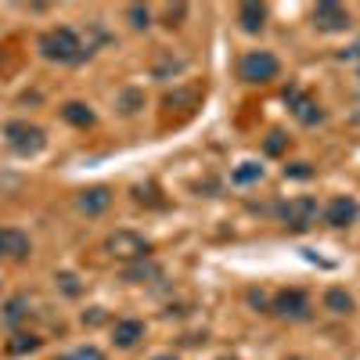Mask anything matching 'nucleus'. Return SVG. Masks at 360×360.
I'll list each match as a JSON object with an SVG mask.
<instances>
[{"instance_id": "obj_23", "label": "nucleus", "mask_w": 360, "mask_h": 360, "mask_svg": "<svg viewBox=\"0 0 360 360\" xmlns=\"http://www.w3.org/2000/svg\"><path fill=\"white\" fill-rule=\"evenodd\" d=\"M285 176H295V180H307V176H314V169H310L307 162H292V166H285Z\"/></svg>"}, {"instance_id": "obj_25", "label": "nucleus", "mask_w": 360, "mask_h": 360, "mask_svg": "<svg viewBox=\"0 0 360 360\" xmlns=\"http://www.w3.org/2000/svg\"><path fill=\"white\" fill-rule=\"evenodd\" d=\"M184 11H188L184 4H180V8H169V11H166V18H169V25H173V18H184Z\"/></svg>"}, {"instance_id": "obj_15", "label": "nucleus", "mask_w": 360, "mask_h": 360, "mask_svg": "<svg viewBox=\"0 0 360 360\" xmlns=\"http://www.w3.org/2000/svg\"><path fill=\"white\" fill-rule=\"evenodd\" d=\"M324 307L332 310V314H349L353 310V295L346 288H328L324 292Z\"/></svg>"}, {"instance_id": "obj_13", "label": "nucleus", "mask_w": 360, "mask_h": 360, "mask_svg": "<svg viewBox=\"0 0 360 360\" xmlns=\"http://www.w3.org/2000/svg\"><path fill=\"white\" fill-rule=\"evenodd\" d=\"M238 22H242L245 33H259V29L266 25V8L256 4V0H249V4L238 8Z\"/></svg>"}, {"instance_id": "obj_8", "label": "nucleus", "mask_w": 360, "mask_h": 360, "mask_svg": "<svg viewBox=\"0 0 360 360\" xmlns=\"http://www.w3.org/2000/svg\"><path fill=\"white\" fill-rule=\"evenodd\" d=\"M356 213H360V205L349 195H335L332 202L324 205V224L328 227H349L356 220Z\"/></svg>"}, {"instance_id": "obj_5", "label": "nucleus", "mask_w": 360, "mask_h": 360, "mask_svg": "<svg viewBox=\"0 0 360 360\" xmlns=\"http://www.w3.org/2000/svg\"><path fill=\"white\" fill-rule=\"evenodd\" d=\"M317 220V202L310 198V195H299V198H292V202H285L281 205V224L288 227V231H307L310 224Z\"/></svg>"}, {"instance_id": "obj_1", "label": "nucleus", "mask_w": 360, "mask_h": 360, "mask_svg": "<svg viewBox=\"0 0 360 360\" xmlns=\"http://www.w3.org/2000/svg\"><path fill=\"white\" fill-rule=\"evenodd\" d=\"M40 54L47 58V62H58V65H76V62H83V58H90V47L72 33L69 25H62V29H47V33L40 37Z\"/></svg>"}, {"instance_id": "obj_9", "label": "nucleus", "mask_w": 360, "mask_h": 360, "mask_svg": "<svg viewBox=\"0 0 360 360\" xmlns=\"http://www.w3.org/2000/svg\"><path fill=\"white\" fill-rule=\"evenodd\" d=\"M274 310L281 317H288V321H307L310 317V299L299 292V288H288V292H281L274 299Z\"/></svg>"}, {"instance_id": "obj_21", "label": "nucleus", "mask_w": 360, "mask_h": 360, "mask_svg": "<svg viewBox=\"0 0 360 360\" xmlns=\"http://www.w3.org/2000/svg\"><path fill=\"white\" fill-rule=\"evenodd\" d=\"M127 15L134 18V25H137V29H148V22H152V11L141 8V4H130V11H127Z\"/></svg>"}, {"instance_id": "obj_20", "label": "nucleus", "mask_w": 360, "mask_h": 360, "mask_svg": "<svg viewBox=\"0 0 360 360\" xmlns=\"http://www.w3.org/2000/svg\"><path fill=\"white\" fill-rule=\"evenodd\" d=\"M62 360H105V353H101L98 346H79V349H72V353L62 356Z\"/></svg>"}, {"instance_id": "obj_26", "label": "nucleus", "mask_w": 360, "mask_h": 360, "mask_svg": "<svg viewBox=\"0 0 360 360\" xmlns=\"http://www.w3.org/2000/svg\"><path fill=\"white\" fill-rule=\"evenodd\" d=\"M159 360H169V356H159Z\"/></svg>"}, {"instance_id": "obj_4", "label": "nucleus", "mask_w": 360, "mask_h": 360, "mask_svg": "<svg viewBox=\"0 0 360 360\" xmlns=\"http://www.w3.org/2000/svg\"><path fill=\"white\" fill-rule=\"evenodd\" d=\"M4 137H8V144L15 148L18 155H37V152H44V144H47L44 130L33 127V123H22V119H15V123L4 127Z\"/></svg>"}, {"instance_id": "obj_11", "label": "nucleus", "mask_w": 360, "mask_h": 360, "mask_svg": "<svg viewBox=\"0 0 360 360\" xmlns=\"http://www.w3.org/2000/svg\"><path fill=\"white\" fill-rule=\"evenodd\" d=\"M141 339H144V324H141V321H134V317L115 321V328H112V342H115L119 349H130V346H137Z\"/></svg>"}, {"instance_id": "obj_12", "label": "nucleus", "mask_w": 360, "mask_h": 360, "mask_svg": "<svg viewBox=\"0 0 360 360\" xmlns=\"http://www.w3.org/2000/svg\"><path fill=\"white\" fill-rule=\"evenodd\" d=\"M108 202H112V191L108 188H86L83 195H79V213H86V217H101L105 209H108Z\"/></svg>"}, {"instance_id": "obj_19", "label": "nucleus", "mask_w": 360, "mask_h": 360, "mask_svg": "<svg viewBox=\"0 0 360 360\" xmlns=\"http://www.w3.org/2000/svg\"><path fill=\"white\" fill-rule=\"evenodd\" d=\"M40 349V339L37 335H15L11 342H8V353L11 356H22V353H37Z\"/></svg>"}, {"instance_id": "obj_17", "label": "nucleus", "mask_w": 360, "mask_h": 360, "mask_svg": "<svg viewBox=\"0 0 360 360\" xmlns=\"http://www.w3.org/2000/svg\"><path fill=\"white\" fill-rule=\"evenodd\" d=\"M25 314H29V299L25 295H15V299H8V303H4V324L15 328Z\"/></svg>"}, {"instance_id": "obj_16", "label": "nucleus", "mask_w": 360, "mask_h": 360, "mask_svg": "<svg viewBox=\"0 0 360 360\" xmlns=\"http://www.w3.org/2000/svg\"><path fill=\"white\" fill-rule=\"evenodd\" d=\"M162 278V270L155 266V263H144V259H137L130 270H127V281H159Z\"/></svg>"}, {"instance_id": "obj_18", "label": "nucleus", "mask_w": 360, "mask_h": 360, "mask_svg": "<svg viewBox=\"0 0 360 360\" xmlns=\"http://www.w3.org/2000/svg\"><path fill=\"white\" fill-rule=\"evenodd\" d=\"M259 176H263V166L259 162H242V166L231 173L234 184H252V180H259Z\"/></svg>"}, {"instance_id": "obj_22", "label": "nucleus", "mask_w": 360, "mask_h": 360, "mask_svg": "<svg viewBox=\"0 0 360 360\" xmlns=\"http://www.w3.org/2000/svg\"><path fill=\"white\" fill-rule=\"evenodd\" d=\"M285 141H288L285 134H270L266 137V155H281L285 152Z\"/></svg>"}, {"instance_id": "obj_6", "label": "nucleus", "mask_w": 360, "mask_h": 360, "mask_svg": "<svg viewBox=\"0 0 360 360\" xmlns=\"http://www.w3.org/2000/svg\"><path fill=\"white\" fill-rule=\"evenodd\" d=\"M314 25L321 29V33H342V29L349 25V11L332 4V0H324V4L314 8Z\"/></svg>"}, {"instance_id": "obj_10", "label": "nucleus", "mask_w": 360, "mask_h": 360, "mask_svg": "<svg viewBox=\"0 0 360 360\" xmlns=\"http://www.w3.org/2000/svg\"><path fill=\"white\" fill-rule=\"evenodd\" d=\"M285 98H288V105H292V112H295V119H299V123L314 127V123H321V119H324L321 105H317V101H310V98H307L299 86H288V90H285Z\"/></svg>"}, {"instance_id": "obj_2", "label": "nucleus", "mask_w": 360, "mask_h": 360, "mask_svg": "<svg viewBox=\"0 0 360 360\" xmlns=\"http://www.w3.org/2000/svg\"><path fill=\"white\" fill-rule=\"evenodd\" d=\"M278 72H281V62L270 51H249L238 62V76L245 83H270V79H278Z\"/></svg>"}, {"instance_id": "obj_14", "label": "nucleus", "mask_w": 360, "mask_h": 360, "mask_svg": "<svg viewBox=\"0 0 360 360\" xmlns=\"http://www.w3.org/2000/svg\"><path fill=\"white\" fill-rule=\"evenodd\" d=\"M62 119L72 123V127H94V112H90V105H83V101H69L62 108Z\"/></svg>"}, {"instance_id": "obj_7", "label": "nucleus", "mask_w": 360, "mask_h": 360, "mask_svg": "<svg viewBox=\"0 0 360 360\" xmlns=\"http://www.w3.org/2000/svg\"><path fill=\"white\" fill-rule=\"evenodd\" d=\"M33 252V242L29 234L18 227H0V259H25Z\"/></svg>"}, {"instance_id": "obj_3", "label": "nucleus", "mask_w": 360, "mask_h": 360, "mask_svg": "<svg viewBox=\"0 0 360 360\" xmlns=\"http://www.w3.org/2000/svg\"><path fill=\"white\" fill-rule=\"evenodd\" d=\"M105 249H108L115 259H130V263L152 256V242H148L144 234H137V231H115V234H108Z\"/></svg>"}, {"instance_id": "obj_24", "label": "nucleus", "mask_w": 360, "mask_h": 360, "mask_svg": "<svg viewBox=\"0 0 360 360\" xmlns=\"http://www.w3.org/2000/svg\"><path fill=\"white\" fill-rule=\"evenodd\" d=\"M54 281L62 285V292H65V295H79V285H76V278H72V274H58Z\"/></svg>"}]
</instances>
